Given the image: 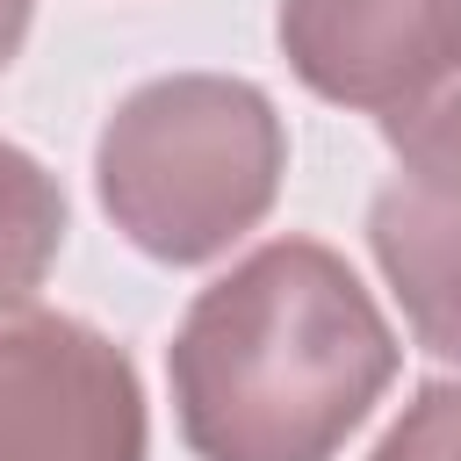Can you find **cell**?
Returning a JSON list of instances; mask_svg holds the SVG:
<instances>
[{
	"label": "cell",
	"mask_w": 461,
	"mask_h": 461,
	"mask_svg": "<svg viewBox=\"0 0 461 461\" xmlns=\"http://www.w3.org/2000/svg\"><path fill=\"white\" fill-rule=\"evenodd\" d=\"M396 331L317 238H267L216 274L173 346V418L202 461H331L396 382Z\"/></svg>",
	"instance_id": "cell-1"
},
{
	"label": "cell",
	"mask_w": 461,
	"mask_h": 461,
	"mask_svg": "<svg viewBox=\"0 0 461 461\" xmlns=\"http://www.w3.org/2000/svg\"><path fill=\"white\" fill-rule=\"evenodd\" d=\"M288 173V122L238 72H166L115 101L94 137L108 223L158 267H209L267 223Z\"/></svg>",
	"instance_id": "cell-2"
},
{
	"label": "cell",
	"mask_w": 461,
	"mask_h": 461,
	"mask_svg": "<svg viewBox=\"0 0 461 461\" xmlns=\"http://www.w3.org/2000/svg\"><path fill=\"white\" fill-rule=\"evenodd\" d=\"M137 360L65 310L0 317V461H144Z\"/></svg>",
	"instance_id": "cell-3"
},
{
	"label": "cell",
	"mask_w": 461,
	"mask_h": 461,
	"mask_svg": "<svg viewBox=\"0 0 461 461\" xmlns=\"http://www.w3.org/2000/svg\"><path fill=\"white\" fill-rule=\"evenodd\" d=\"M274 43L317 101L389 122L461 65V0H281Z\"/></svg>",
	"instance_id": "cell-4"
},
{
	"label": "cell",
	"mask_w": 461,
	"mask_h": 461,
	"mask_svg": "<svg viewBox=\"0 0 461 461\" xmlns=\"http://www.w3.org/2000/svg\"><path fill=\"white\" fill-rule=\"evenodd\" d=\"M367 252L432 360H461V180L396 173L367 202Z\"/></svg>",
	"instance_id": "cell-5"
},
{
	"label": "cell",
	"mask_w": 461,
	"mask_h": 461,
	"mask_svg": "<svg viewBox=\"0 0 461 461\" xmlns=\"http://www.w3.org/2000/svg\"><path fill=\"white\" fill-rule=\"evenodd\" d=\"M58 252H65V187L36 151L0 137V317L43 288Z\"/></svg>",
	"instance_id": "cell-6"
},
{
	"label": "cell",
	"mask_w": 461,
	"mask_h": 461,
	"mask_svg": "<svg viewBox=\"0 0 461 461\" xmlns=\"http://www.w3.org/2000/svg\"><path fill=\"white\" fill-rule=\"evenodd\" d=\"M382 137L403 158V173H454L461 180V65L425 101H411L403 115H389Z\"/></svg>",
	"instance_id": "cell-7"
},
{
	"label": "cell",
	"mask_w": 461,
	"mask_h": 461,
	"mask_svg": "<svg viewBox=\"0 0 461 461\" xmlns=\"http://www.w3.org/2000/svg\"><path fill=\"white\" fill-rule=\"evenodd\" d=\"M367 461H461V382H418Z\"/></svg>",
	"instance_id": "cell-8"
},
{
	"label": "cell",
	"mask_w": 461,
	"mask_h": 461,
	"mask_svg": "<svg viewBox=\"0 0 461 461\" xmlns=\"http://www.w3.org/2000/svg\"><path fill=\"white\" fill-rule=\"evenodd\" d=\"M29 22H36V0H0V72L22 58V43H29Z\"/></svg>",
	"instance_id": "cell-9"
}]
</instances>
